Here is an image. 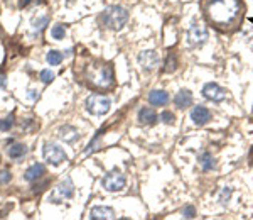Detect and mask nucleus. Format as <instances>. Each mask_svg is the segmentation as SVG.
I'll return each mask as SVG.
<instances>
[{
  "instance_id": "nucleus-32",
  "label": "nucleus",
  "mask_w": 253,
  "mask_h": 220,
  "mask_svg": "<svg viewBox=\"0 0 253 220\" xmlns=\"http://www.w3.org/2000/svg\"><path fill=\"white\" fill-rule=\"evenodd\" d=\"M3 83H5V76H3L2 73H0V88L3 87Z\"/></svg>"
},
{
  "instance_id": "nucleus-8",
  "label": "nucleus",
  "mask_w": 253,
  "mask_h": 220,
  "mask_svg": "<svg viewBox=\"0 0 253 220\" xmlns=\"http://www.w3.org/2000/svg\"><path fill=\"white\" fill-rule=\"evenodd\" d=\"M208 39V29L201 24H193L187 31V41H189L193 46H201L205 44Z\"/></svg>"
},
{
  "instance_id": "nucleus-12",
  "label": "nucleus",
  "mask_w": 253,
  "mask_h": 220,
  "mask_svg": "<svg viewBox=\"0 0 253 220\" xmlns=\"http://www.w3.org/2000/svg\"><path fill=\"white\" fill-rule=\"evenodd\" d=\"M191 119L194 120V124L203 125L211 119V112L206 107H194L191 112Z\"/></svg>"
},
{
  "instance_id": "nucleus-25",
  "label": "nucleus",
  "mask_w": 253,
  "mask_h": 220,
  "mask_svg": "<svg viewBox=\"0 0 253 220\" xmlns=\"http://www.w3.org/2000/svg\"><path fill=\"white\" fill-rule=\"evenodd\" d=\"M174 70H175V58L172 55H169L167 63H166V73H172Z\"/></svg>"
},
{
  "instance_id": "nucleus-28",
  "label": "nucleus",
  "mask_w": 253,
  "mask_h": 220,
  "mask_svg": "<svg viewBox=\"0 0 253 220\" xmlns=\"http://www.w3.org/2000/svg\"><path fill=\"white\" fill-rule=\"evenodd\" d=\"M10 173L7 169H2L0 171V185H5V183H9L10 181Z\"/></svg>"
},
{
  "instance_id": "nucleus-3",
  "label": "nucleus",
  "mask_w": 253,
  "mask_h": 220,
  "mask_svg": "<svg viewBox=\"0 0 253 220\" xmlns=\"http://www.w3.org/2000/svg\"><path fill=\"white\" fill-rule=\"evenodd\" d=\"M101 20H103L105 26L110 27V29H122L126 24V20H128V12L124 7H118V5L107 7L103 14H101Z\"/></svg>"
},
{
  "instance_id": "nucleus-9",
  "label": "nucleus",
  "mask_w": 253,
  "mask_h": 220,
  "mask_svg": "<svg viewBox=\"0 0 253 220\" xmlns=\"http://www.w3.org/2000/svg\"><path fill=\"white\" fill-rule=\"evenodd\" d=\"M138 63L145 71H152L159 66V55L156 51H142L138 55Z\"/></svg>"
},
{
  "instance_id": "nucleus-26",
  "label": "nucleus",
  "mask_w": 253,
  "mask_h": 220,
  "mask_svg": "<svg viewBox=\"0 0 253 220\" xmlns=\"http://www.w3.org/2000/svg\"><path fill=\"white\" fill-rule=\"evenodd\" d=\"M12 125H14V120H12V117H7V119L0 120V130H10Z\"/></svg>"
},
{
  "instance_id": "nucleus-23",
  "label": "nucleus",
  "mask_w": 253,
  "mask_h": 220,
  "mask_svg": "<svg viewBox=\"0 0 253 220\" xmlns=\"http://www.w3.org/2000/svg\"><path fill=\"white\" fill-rule=\"evenodd\" d=\"M41 80H42V83H51L54 80V73L51 70H42L41 71Z\"/></svg>"
},
{
  "instance_id": "nucleus-18",
  "label": "nucleus",
  "mask_w": 253,
  "mask_h": 220,
  "mask_svg": "<svg viewBox=\"0 0 253 220\" xmlns=\"http://www.w3.org/2000/svg\"><path fill=\"white\" fill-rule=\"evenodd\" d=\"M27 153V148L24 144H14L9 148V156L12 160H17V158H22L24 154Z\"/></svg>"
},
{
  "instance_id": "nucleus-7",
  "label": "nucleus",
  "mask_w": 253,
  "mask_h": 220,
  "mask_svg": "<svg viewBox=\"0 0 253 220\" xmlns=\"http://www.w3.org/2000/svg\"><path fill=\"white\" fill-rule=\"evenodd\" d=\"M44 160H46L49 165H54V166H59L61 163H64L68 160L66 153L56 144H44Z\"/></svg>"
},
{
  "instance_id": "nucleus-19",
  "label": "nucleus",
  "mask_w": 253,
  "mask_h": 220,
  "mask_svg": "<svg viewBox=\"0 0 253 220\" xmlns=\"http://www.w3.org/2000/svg\"><path fill=\"white\" fill-rule=\"evenodd\" d=\"M199 165H201V168L205 171H210L214 168V160L213 156H211L210 153H205L201 158H199Z\"/></svg>"
},
{
  "instance_id": "nucleus-17",
  "label": "nucleus",
  "mask_w": 253,
  "mask_h": 220,
  "mask_svg": "<svg viewBox=\"0 0 253 220\" xmlns=\"http://www.w3.org/2000/svg\"><path fill=\"white\" fill-rule=\"evenodd\" d=\"M59 137L66 142H75L78 139V130L71 127V125H64V127L59 129Z\"/></svg>"
},
{
  "instance_id": "nucleus-33",
  "label": "nucleus",
  "mask_w": 253,
  "mask_h": 220,
  "mask_svg": "<svg viewBox=\"0 0 253 220\" xmlns=\"http://www.w3.org/2000/svg\"><path fill=\"white\" fill-rule=\"evenodd\" d=\"M250 163L253 165V148H252V151H250Z\"/></svg>"
},
{
  "instance_id": "nucleus-4",
  "label": "nucleus",
  "mask_w": 253,
  "mask_h": 220,
  "mask_svg": "<svg viewBox=\"0 0 253 220\" xmlns=\"http://www.w3.org/2000/svg\"><path fill=\"white\" fill-rule=\"evenodd\" d=\"M86 110L93 115H103L110 110V100L103 95H91L86 99Z\"/></svg>"
},
{
  "instance_id": "nucleus-6",
  "label": "nucleus",
  "mask_w": 253,
  "mask_h": 220,
  "mask_svg": "<svg viewBox=\"0 0 253 220\" xmlns=\"http://www.w3.org/2000/svg\"><path fill=\"white\" fill-rule=\"evenodd\" d=\"M125 183H126V180H125L124 174H122L118 169H113V171H110L108 174H105L101 185H103V188L107 191H120V190H124Z\"/></svg>"
},
{
  "instance_id": "nucleus-14",
  "label": "nucleus",
  "mask_w": 253,
  "mask_h": 220,
  "mask_svg": "<svg viewBox=\"0 0 253 220\" xmlns=\"http://www.w3.org/2000/svg\"><path fill=\"white\" fill-rule=\"evenodd\" d=\"M149 102L156 107H162L169 102V93L164 90H152L149 93Z\"/></svg>"
},
{
  "instance_id": "nucleus-16",
  "label": "nucleus",
  "mask_w": 253,
  "mask_h": 220,
  "mask_svg": "<svg viewBox=\"0 0 253 220\" xmlns=\"http://www.w3.org/2000/svg\"><path fill=\"white\" fill-rule=\"evenodd\" d=\"M138 120H140V124H145V125H152L157 122V113L154 112L152 109H142L140 112H138Z\"/></svg>"
},
{
  "instance_id": "nucleus-27",
  "label": "nucleus",
  "mask_w": 253,
  "mask_h": 220,
  "mask_svg": "<svg viewBox=\"0 0 253 220\" xmlns=\"http://www.w3.org/2000/svg\"><path fill=\"white\" fill-rule=\"evenodd\" d=\"M182 217L184 219H194L196 217V209L194 207H186L184 210H182Z\"/></svg>"
},
{
  "instance_id": "nucleus-29",
  "label": "nucleus",
  "mask_w": 253,
  "mask_h": 220,
  "mask_svg": "<svg viewBox=\"0 0 253 220\" xmlns=\"http://www.w3.org/2000/svg\"><path fill=\"white\" fill-rule=\"evenodd\" d=\"M230 197H231V188H224L221 191V195H219V202L221 203H226L228 200H230Z\"/></svg>"
},
{
  "instance_id": "nucleus-24",
  "label": "nucleus",
  "mask_w": 253,
  "mask_h": 220,
  "mask_svg": "<svg viewBox=\"0 0 253 220\" xmlns=\"http://www.w3.org/2000/svg\"><path fill=\"white\" fill-rule=\"evenodd\" d=\"M161 120L164 122V124H174V113L172 112H162L161 113Z\"/></svg>"
},
{
  "instance_id": "nucleus-5",
  "label": "nucleus",
  "mask_w": 253,
  "mask_h": 220,
  "mask_svg": "<svg viewBox=\"0 0 253 220\" xmlns=\"http://www.w3.org/2000/svg\"><path fill=\"white\" fill-rule=\"evenodd\" d=\"M73 193H75V185H73V181L69 180V178H64V180H61V183L54 188L51 195V202L54 203H59L63 200H68V198L73 197Z\"/></svg>"
},
{
  "instance_id": "nucleus-10",
  "label": "nucleus",
  "mask_w": 253,
  "mask_h": 220,
  "mask_svg": "<svg viewBox=\"0 0 253 220\" xmlns=\"http://www.w3.org/2000/svg\"><path fill=\"white\" fill-rule=\"evenodd\" d=\"M203 95L211 102H223L226 99V90H223L219 85L216 83H208L203 88Z\"/></svg>"
},
{
  "instance_id": "nucleus-30",
  "label": "nucleus",
  "mask_w": 253,
  "mask_h": 220,
  "mask_svg": "<svg viewBox=\"0 0 253 220\" xmlns=\"http://www.w3.org/2000/svg\"><path fill=\"white\" fill-rule=\"evenodd\" d=\"M29 97H31L32 100L39 99V92H36V90H29Z\"/></svg>"
},
{
  "instance_id": "nucleus-11",
  "label": "nucleus",
  "mask_w": 253,
  "mask_h": 220,
  "mask_svg": "<svg viewBox=\"0 0 253 220\" xmlns=\"http://www.w3.org/2000/svg\"><path fill=\"white\" fill-rule=\"evenodd\" d=\"M89 219L91 220H112L115 219V210L110 207H93L89 212Z\"/></svg>"
},
{
  "instance_id": "nucleus-2",
  "label": "nucleus",
  "mask_w": 253,
  "mask_h": 220,
  "mask_svg": "<svg viewBox=\"0 0 253 220\" xmlns=\"http://www.w3.org/2000/svg\"><path fill=\"white\" fill-rule=\"evenodd\" d=\"M88 80L93 88H110L113 85V70L110 64H96L88 70Z\"/></svg>"
},
{
  "instance_id": "nucleus-21",
  "label": "nucleus",
  "mask_w": 253,
  "mask_h": 220,
  "mask_svg": "<svg viewBox=\"0 0 253 220\" xmlns=\"http://www.w3.org/2000/svg\"><path fill=\"white\" fill-rule=\"evenodd\" d=\"M64 34H66V29H64L63 24H56V26L51 29L52 39H63V38H64Z\"/></svg>"
},
{
  "instance_id": "nucleus-20",
  "label": "nucleus",
  "mask_w": 253,
  "mask_h": 220,
  "mask_svg": "<svg viewBox=\"0 0 253 220\" xmlns=\"http://www.w3.org/2000/svg\"><path fill=\"white\" fill-rule=\"evenodd\" d=\"M46 59L51 66H58V64H61V61H63V55H61L59 51H49Z\"/></svg>"
},
{
  "instance_id": "nucleus-31",
  "label": "nucleus",
  "mask_w": 253,
  "mask_h": 220,
  "mask_svg": "<svg viewBox=\"0 0 253 220\" xmlns=\"http://www.w3.org/2000/svg\"><path fill=\"white\" fill-rule=\"evenodd\" d=\"M31 2H32V0H20V7H27Z\"/></svg>"
},
{
  "instance_id": "nucleus-15",
  "label": "nucleus",
  "mask_w": 253,
  "mask_h": 220,
  "mask_svg": "<svg viewBox=\"0 0 253 220\" xmlns=\"http://www.w3.org/2000/svg\"><path fill=\"white\" fill-rule=\"evenodd\" d=\"M44 173H46V168H44L42 165H32L31 168H27L24 178H26L27 181H36V180H39V178H42Z\"/></svg>"
},
{
  "instance_id": "nucleus-1",
  "label": "nucleus",
  "mask_w": 253,
  "mask_h": 220,
  "mask_svg": "<svg viewBox=\"0 0 253 220\" xmlns=\"http://www.w3.org/2000/svg\"><path fill=\"white\" fill-rule=\"evenodd\" d=\"M206 17L218 29H226L236 24L242 17V2L240 0H208Z\"/></svg>"
},
{
  "instance_id": "nucleus-22",
  "label": "nucleus",
  "mask_w": 253,
  "mask_h": 220,
  "mask_svg": "<svg viewBox=\"0 0 253 220\" xmlns=\"http://www.w3.org/2000/svg\"><path fill=\"white\" fill-rule=\"evenodd\" d=\"M47 22H49L47 17H39L32 22V27H34V31H41V29H44V26H46Z\"/></svg>"
},
{
  "instance_id": "nucleus-13",
  "label": "nucleus",
  "mask_w": 253,
  "mask_h": 220,
  "mask_svg": "<svg viewBox=\"0 0 253 220\" xmlns=\"http://www.w3.org/2000/svg\"><path fill=\"white\" fill-rule=\"evenodd\" d=\"M174 104L177 109H186L193 104V93L189 90H181L177 95L174 97Z\"/></svg>"
}]
</instances>
